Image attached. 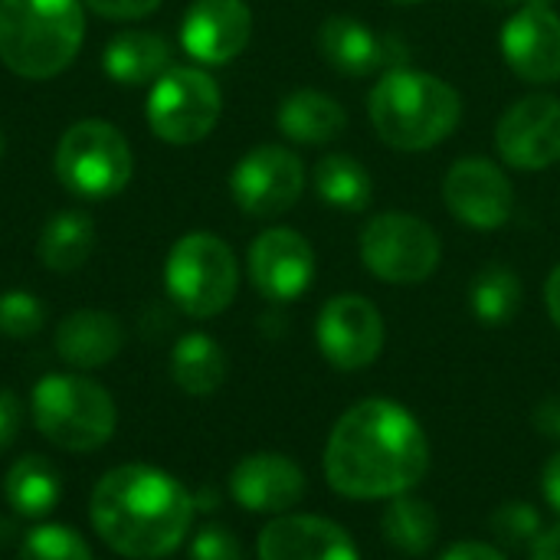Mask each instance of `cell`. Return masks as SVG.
<instances>
[{
    "instance_id": "cell-23",
    "label": "cell",
    "mask_w": 560,
    "mask_h": 560,
    "mask_svg": "<svg viewBox=\"0 0 560 560\" xmlns=\"http://www.w3.org/2000/svg\"><path fill=\"white\" fill-rule=\"evenodd\" d=\"M3 495H7V505L20 518L39 522L59 505L62 482H59V472H56V466L49 459L23 456L3 476Z\"/></svg>"
},
{
    "instance_id": "cell-37",
    "label": "cell",
    "mask_w": 560,
    "mask_h": 560,
    "mask_svg": "<svg viewBox=\"0 0 560 560\" xmlns=\"http://www.w3.org/2000/svg\"><path fill=\"white\" fill-rule=\"evenodd\" d=\"M541 489H545V499L551 505V512L560 518V453H555L545 466V476H541Z\"/></svg>"
},
{
    "instance_id": "cell-1",
    "label": "cell",
    "mask_w": 560,
    "mask_h": 560,
    "mask_svg": "<svg viewBox=\"0 0 560 560\" xmlns=\"http://www.w3.org/2000/svg\"><path fill=\"white\" fill-rule=\"evenodd\" d=\"M427 472L430 440L420 420L387 397L354 404L325 446V479L345 499H397L420 486Z\"/></svg>"
},
{
    "instance_id": "cell-26",
    "label": "cell",
    "mask_w": 560,
    "mask_h": 560,
    "mask_svg": "<svg viewBox=\"0 0 560 560\" xmlns=\"http://www.w3.org/2000/svg\"><path fill=\"white\" fill-rule=\"evenodd\" d=\"M171 377L190 397H207L226 381V354L210 335H184L171 354Z\"/></svg>"
},
{
    "instance_id": "cell-18",
    "label": "cell",
    "mask_w": 560,
    "mask_h": 560,
    "mask_svg": "<svg viewBox=\"0 0 560 560\" xmlns=\"http://www.w3.org/2000/svg\"><path fill=\"white\" fill-rule=\"evenodd\" d=\"M256 551L259 560H361L351 535L318 515H276Z\"/></svg>"
},
{
    "instance_id": "cell-39",
    "label": "cell",
    "mask_w": 560,
    "mask_h": 560,
    "mask_svg": "<svg viewBox=\"0 0 560 560\" xmlns=\"http://www.w3.org/2000/svg\"><path fill=\"white\" fill-rule=\"evenodd\" d=\"M545 305H548L551 322L560 328V262L551 269V276H548V285H545Z\"/></svg>"
},
{
    "instance_id": "cell-40",
    "label": "cell",
    "mask_w": 560,
    "mask_h": 560,
    "mask_svg": "<svg viewBox=\"0 0 560 560\" xmlns=\"http://www.w3.org/2000/svg\"><path fill=\"white\" fill-rule=\"evenodd\" d=\"M495 7H525V3H551V0H489Z\"/></svg>"
},
{
    "instance_id": "cell-34",
    "label": "cell",
    "mask_w": 560,
    "mask_h": 560,
    "mask_svg": "<svg viewBox=\"0 0 560 560\" xmlns=\"http://www.w3.org/2000/svg\"><path fill=\"white\" fill-rule=\"evenodd\" d=\"M23 423V404L13 390H0V453L16 440Z\"/></svg>"
},
{
    "instance_id": "cell-35",
    "label": "cell",
    "mask_w": 560,
    "mask_h": 560,
    "mask_svg": "<svg viewBox=\"0 0 560 560\" xmlns=\"http://www.w3.org/2000/svg\"><path fill=\"white\" fill-rule=\"evenodd\" d=\"M532 423H535V430H538L541 436H548V440H560V394L545 397V400L535 407Z\"/></svg>"
},
{
    "instance_id": "cell-33",
    "label": "cell",
    "mask_w": 560,
    "mask_h": 560,
    "mask_svg": "<svg viewBox=\"0 0 560 560\" xmlns=\"http://www.w3.org/2000/svg\"><path fill=\"white\" fill-rule=\"evenodd\" d=\"M105 20H141L161 7V0H82Z\"/></svg>"
},
{
    "instance_id": "cell-27",
    "label": "cell",
    "mask_w": 560,
    "mask_h": 560,
    "mask_svg": "<svg viewBox=\"0 0 560 560\" xmlns=\"http://www.w3.org/2000/svg\"><path fill=\"white\" fill-rule=\"evenodd\" d=\"M381 535L394 551H400L407 558H423L440 538L436 509L423 499L397 495V499H390V505L381 515Z\"/></svg>"
},
{
    "instance_id": "cell-32",
    "label": "cell",
    "mask_w": 560,
    "mask_h": 560,
    "mask_svg": "<svg viewBox=\"0 0 560 560\" xmlns=\"http://www.w3.org/2000/svg\"><path fill=\"white\" fill-rule=\"evenodd\" d=\"M190 560H243V545L230 528L207 525L190 541Z\"/></svg>"
},
{
    "instance_id": "cell-30",
    "label": "cell",
    "mask_w": 560,
    "mask_h": 560,
    "mask_svg": "<svg viewBox=\"0 0 560 560\" xmlns=\"http://www.w3.org/2000/svg\"><path fill=\"white\" fill-rule=\"evenodd\" d=\"M20 560H95L85 538L66 525H39L33 528L23 545Z\"/></svg>"
},
{
    "instance_id": "cell-7",
    "label": "cell",
    "mask_w": 560,
    "mask_h": 560,
    "mask_svg": "<svg viewBox=\"0 0 560 560\" xmlns=\"http://www.w3.org/2000/svg\"><path fill=\"white\" fill-rule=\"evenodd\" d=\"M131 167L128 138L98 118L75 121L56 148V177L66 190L89 200L121 194L131 180Z\"/></svg>"
},
{
    "instance_id": "cell-6",
    "label": "cell",
    "mask_w": 560,
    "mask_h": 560,
    "mask_svg": "<svg viewBox=\"0 0 560 560\" xmlns=\"http://www.w3.org/2000/svg\"><path fill=\"white\" fill-rule=\"evenodd\" d=\"M164 285L171 302L190 318H213L230 308L240 289V266L233 249L213 233L180 236L164 262Z\"/></svg>"
},
{
    "instance_id": "cell-22",
    "label": "cell",
    "mask_w": 560,
    "mask_h": 560,
    "mask_svg": "<svg viewBox=\"0 0 560 560\" xmlns=\"http://www.w3.org/2000/svg\"><path fill=\"white\" fill-rule=\"evenodd\" d=\"M102 66L121 85H148L171 69V43L148 30H125L105 46Z\"/></svg>"
},
{
    "instance_id": "cell-9",
    "label": "cell",
    "mask_w": 560,
    "mask_h": 560,
    "mask_svg": "<svg viewBox=\"0 0 560 560\" xmlns=\"http://www.w3.org/2000/svg\"><path fill=\"white\" fill-rule=\"evenodd\" d=\"M220 85L194 66L167 69L148 95V125L167 144L203 141L220 121Z\"/></svg>"
},
{
    "instance_id": "cell-41",
    "label": "cell",
    "mask_w": 560,
    "mask_h": 560,
    "mask_svg": "<svg viewBox=\"0 0 560 560\" xmlns=\"http://www.w3.org/2000/svg\"><path fill=\"white\" fill-rule=\"evenodd\" d=\"M394 3H407V7H413V3H423V0H394Z\"/></svg>"
},
{
    "instance_id": "cell-12",
    "label": "cell",
    "mask_w": 560,
    "mask_h": 560,
    "mask_svg": "<svg viewBox=\"0 0 560 560\" xmlns=\"http://www.w3.org/2000/svg\"><path fill=\"white\" fill-rule=\"evenodd\" d=\"M443 200L459 223L472 230H499L512 217L515 190L505 171L489 158H463L446 171Z\"/></svg>"
},
{
    "instance_id": "cell-11",
    "label": "cell",
    "mask_w": 560,
    "mask_h": 560,
    "mask_svg": "<svg viewBox=\"0 0 560 560\" xmlns=\"http://www.w3.org/2000/svg\"><path fill=\"white\" fill-rule=\"evenodd\" d=\"M322 358L338 371H364L384 351V318L364 295H335L315 322Z\"/></svg>"
},
{
    "instance_id": "cell-36",
    "label": "cell",
    "mask_w": 560,
    "mask_h": 560,
    "mask_svg": "<svg viewBox=\"0 0 560 560\" xmlns=\"http://www.w3.org/2000/svg\"><path fill=\"white\" fill-rule=\"evenodd\" d=\"M440 560H509L499 548L486 545V541H459L453 545Z\"/></svg>"
},
{
    "instance_id": "cell-28",
    "label": "cell",
    "mask_w": 560,
    "mask_h": 560,
    "mask_svg": "<svg viewBox=\"0 0 560 560\" xmlns=\"http://www.w3.org/2000/svg\"><path fill=\"white\" fill-rule=\"evenodd\" d=\"M522 302H525V289H522L518 272L509 266H499V262L479 269L469 285V308H472L476 322H482L489 328L515 322V315L522 312Z\"/></svg>"
},
{
    "instance_id": "cell-24",
    "label": "cell",
    "mask_w": 560,
    "mask_h": 560,
    "mask_svg": "<svg viewBox=\"0 0 560 560\" xmlns=\"http://www.w3.org/2000/svg\"><path fill=\"white\" fill-rule=\"evenodd\" d=\"M315 194L338 213H361L374 200V180L354 154H325L312 174Z\"/></svg>"
},
{
    "instance_id": "cell-29",
    "label": "cell",
    "mask_w": 560,
    "mask_h": 560,
    "mask_svg": "<svg viewBox=\"0 0 560 560\" xmlns=\"http://www.w3.org/2000/svg\"><path fill=\"white\" fill-rule=\"evenodd\" d=\"M489 532L495 535V541L502 548L512 551H528L538 545V538L545 535V522L538 515L535 505L528 502H505L492 512L489 518Z\"/></svg>"
},
{
    "instance_id": "cell-4",
    "label": "cell",
    "mask_w": 560,
    "mask_h": 560,
    "mask_svg": "<svg viewBox=\"0 0 560 560\" xmlns=\"http://www.w3.org/2000/svg\"><path fill=\"white\" fill-rule=\"evenodd\" d=\"M85 16L79 0H0V59L23 79H52L79 52Z\"/></svg>"
},
{
    "instance_id": "cell-31",
    "label": "cell",
    "mask_w": 560,
    "mask_h": 560,
    "mask_svg": "<svg viewBox=\"0 0 560 560\" xmlns=\"http://www.w3.org/2000/svg\"><path fill=\"white\" fill-rule=\"evenodd\" d=\"M43 305L36 295L23 289H10L0 295V335L7 338H33L43 328Z\"/></svg>"
},
{
    "instance_id": "cell-13",
    "label": "cell",
    "mask_w": 560,
    "mask_h": 560,
    "mask_svg": "<svg viewBox=\"0 0 560 560\" xmlns=\"http://www.w3.org/2000/svg\"><path fill=\"white\" fill-rule=\"evenodd\" d=\"M495 148L515 171H545L560 161V98L528 95L495 128Z\"/></svg>"
},
{
    "instance_id": "cell-8",
    "label": "cell",
    "mask_w": 560,
    "mask_h": 560,
    "mask_svg": "<svg viewBox=\"0 0 560 560\" xmlns=\"http://www.w3.org/2000/svg\"><path fill=\"white\" fill-rule=\"evenodd\" d=\"M440 259L443 243L436 230L413 213L387 210L361 230V262L381 282L420 285L440 269Z\"/></svg>"
},
{
    "instance_id": "cell-2",
    "label": "cell",
    "mask_w": 560,
    "mask_h": 560,
    "mask_svg": "<svg viewBox=\"0 0 560 560\" xmlns=\"http://www.w3.org/2000/svg\"><path fill=\"white\" fill-rule=\"evenodd\" d=\"M194 495L174 476L144 463L108 469L89 502L95 535L131 560L174 555L194 525Z\"/></svg>"
},
{
    "instance_id": "cell-38",
    "label": "cell",
    "mask_w": 560,
    "mask_h": 560,
    "mask_svg": "<svg viewBox=\"0 0 560 560\" xmlns=\"http://www.w3.org/2000/svg\"><path fill=\"white\" fill-rule=\"evenodd\" d=\"M532 560H560V525L545 528V535L532 548Z\"/></svg>"
},
{
    "instance_id": "cell-5",
    "label": "cell",
    "mask_w": 560,
    "mask_h": 560,
    "mask_svg": "<svg viewBox=\"0 0 560 560\" xmlns=\"http://www.w3.org/2000/svg\"><path fill=\"white\" fill-rule=\"evenodd\" d=\"M36 430L66 453H92L115 433L118 410L112 394L82 374H49L30 397Z\"/></svg>"
},
{
    "instance_id": "cell-10",
    "label": "cell",
    "mask_w": 560,
    "mask_h": 560,
    "mask_svg": "<svg viewBox=\"0 0 560 560\" xmlns=\"http://www.w3.org/2000/svg\"><path fill=\"white\" fill-rule=\"evenodd\" d=\"M230 190L243 213L259 220L282 217L299 203L305 190V167L289 148L259 144L233 167Z\"/></svg>"
},
{
    "instance_id": "cell-21",
    "label": "cell",
    "mask_w": 560,
    "mask_h": 560,
    "mask_svg": "<svg viewBox=\"0 0 560 560\" xmlns=\"http://www.w3.org/2000/svg\"><path fill=\"white\" fill-rule=\"evenodd\" d=\"M276 121L279 131L295 144H328L345 131L348 115L338 98L315 89H299L282 98Z\"/></svg>"
},
{
    "instance_id": "cell-16",
    "label": "cell",
    "mask_w": 560,
    "mask_h": 560,
    "mask_svg": "<svg viewBox=\"0 0 560 560\" xmlns=\"http://www.w3.org/2000/svg\"><path fill=\"white\" fill-rule=\"evenodd\" d=\"M253 36V10L246 0H194L180 23V46L203 66L233 62Z\"/></svg>"
},
{
    "instance_id": "cell-17",
    "label": "cell",
    "mask_w": 560,
    "mask_h": 560,
    "mask_svg": "<svg viewBox=\"0 0 560 560\" xmlns=\"http://www.w3.org/2000/svg\"><path fill=\"white\" fill-rule=\"evenodd\" d=\"M230 492L253 515H285L305 495V472L282 453H249L233 466Z\"/></svg>"
},
{
    "instance_id": "cell-3",
    "label": "cell",
    "mask_w": 560,
    "mask_h": 560,
    "mask_svg": "<svg viewBox=\"0 0 560 560\" xmlns=\"http://www.w3.org/2000/svg\"><path fill=\"white\" fill-rule=\"evenodd\" d=\"M368 118L384 144L397 151H427L456 131L463 98L446 79L397 66L371 89Z\"/></svg>"
},
{
    "instance_id": "cell-15",
    "label": "cell",
    "mask_w": 560,
    "mask_h": 560,
    "mask_svg": "<svg viewBox=\"0 0 560 560\" xmlns=\"http://www.w3.org/2000/svg\"><path fill=\"white\" fill-rule=\"evenodd\" d=\"M502 56L509 69L532 85L560 79V16L551 3H525L502 26Z\"/></svg>"
},
{
    "instance_id": "cell-25",
    "label": "cell",
    "mask_w": 560,
    "mask_h": 560,
    "mask_svg": "<svg viewBox=\"0 0 560 560\" xmlns=\"http://www.w3.org/2000/svg\"><path fill=\"white\" fill-rule=\"evenodd\" d=\"M95 249V223L82 210H59L39 233V259L52 272H75Z\"/></svg>"
},
{
    "instance_id": "cell-20",
    "label": "cell",
    "mask_w": 560,
    "mask_h": 560,
    "mask_svg": "<svg viewBox=\"0 0 560 560\" xmlns=\"http://www.w3.org/2000/svg\"><path fill=\"white\" fill-rule=\"evenodd\" d=\"M318 52L335 72L351 79L374 75L381 66H387V43L368 23L341 13L318 26Z\"/></svg>"
},
{
    "instance_id": "cell-14",
    "label": "cell",
    "mask_w": 560,
    "mask_h": 560,
    "mask_svg": "<svg viewBox=\"0 0 560 560\" xmlns=\"http://www.w3.org/2000/svg\"><path fill=\"white\" fill-rule=\"evenodd\" d=\"M249 279L256 292L269 302H292L305 295L315 279L312 243L289 226H272L259 233L249 246Z\"/></svg>"
},
{
    "instance_id": "cell-19",
    "label": "cell",
    "mask_w": 560,
    "mask_h": 560,
    "mask_svg": "<svg viewBox=\"0 0 560 560\" xmlns=\"http://www.w3.org/2000/svg\"><path fill=\"white\" fill-rule=\"evenodd\" d=\"M121 345H125L121 322L108 312L82 308L66 315L56 328V354L79 371H92L115 361Z\"/></svg>"
}]
</instances>
